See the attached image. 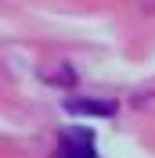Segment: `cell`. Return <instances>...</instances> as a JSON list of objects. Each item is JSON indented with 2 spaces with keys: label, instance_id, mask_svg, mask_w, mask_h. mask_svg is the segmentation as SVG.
Returning <instances> with one entry per match:
<instances>
[{
  "label": "cell",
  "instance_id": "1",
  "mask_svg": "<svg viewBox=\"0 0 155 158\" xmlns=\"http://www.w3.org/2000/svg\"><path fill=\"white\" fill-rule=\"evenodd\" d=\"M54 158H101L97 155V144H94V133L87 126L69 129L65 137L58 140V148H54Z\"/></svg>",
  "mask_w": 155,
  "mask_h": 158
},
{
  "label": "cell",
  "instance_id": "2",
  "mask_svg": "<svg viewBox=\"0 0 155 158\" xmlns=\"http://www.w3.org/2000/svg\"><path fill=\"white\" fill-rule=\"evenodd\" d=\"M65 108L72 115H97V118H112L116 115V104H101V101H65Z\"/></svg>",
  "mask_w": 155,
  "mask_h": 158
}]
</instances>
